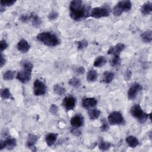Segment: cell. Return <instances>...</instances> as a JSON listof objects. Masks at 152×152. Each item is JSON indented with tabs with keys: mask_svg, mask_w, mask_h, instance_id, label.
Segmentation results:
<instances>
[{
	"mask_svg": "<svg viewBox=\"0 0 152 152\" xmlns=\"http://www.w3.org/2000/svg\"><path fill=\"white\" fill-rule=\"evenodd\" d=\"M58 134L55 133H49L45 137V141L48 146L53 145L56 141Z\"/></svg>",
	"mask_w": 152,
	"mask_h": 152,
	"instance_id": "obj_19",
	"label": "cell"
},
{
	"mask_svg": "<svg viewBox=\"0 0 152 152\" xmlns=\"http://www.w3.org/2000/svg\"><path fill=\"white\" fill-rule=\"evenodd\" d=\"M107 118L109 123L111 125H121L125 123V120L122 113L118 111H114L110 113Z\"/></svg>",
	"mask_w": 152,
	"mask_h": 152,
	"instance_id": "obj_6",
	"label": "cell"
},
{
	"mask_svg": "<svg viewBox=\"0 0 152 152\" xmlns=\"http://www.w3.org/2000/svg\"><path fill=\"white\" fill-rule=\"evenodd\" d=\"M8 47V44L6 42V41L2 40L0 42V50H1V53H2V52L5 50Z\"/></svg>",
	"mask_w": 152,
	"mask_h": 152,
	"instance_id": "obj_39",
	"label": "cell"
},
{
	"mask_svg": "<svg viewBox=\"0 0 152 152\" xmlns=\"http://www.w3.org/2000/svg\"><path fill=\"white\" fill-rule=\"evenodd\" d=\"M141 40L145 43H150L152 40V31L147 30L141 34Z\"/></svg>",
	"mask_w": 152,
	"mask_h": 152,
	"instance_id": "obj_22",
	"label": "cell"
},
{
	"mask_svg": "<svg viewBox=\"0 0 152 152\" xmlns=\"http://www.w3.org/2000/svg\"><path fill=\"white\" fill-rule=\"evenodd\" d=\"M75 72L78 74H83L85 72V69L83 66H79L76 68Z\"/></svg>",
	"mask_w": 152,
	"mask_h": 152,
	"instance_id": "obj_41",
	"label": "cell"
},
{
	"mask_svg": "<svg viewBox=\"0 0 152 152\" xmlns=\"http://www.w3.org/2000/svg\"><path fill=\"white\" fill-rule=\"evenodd\" d=\"M49 111H50V112L52 114L56 115L58 113V107L56 106V104H52L51 105L50 107Z\"/></svg>",
	"mask_w": 152,
	"mask_h": 152,
	"instance_id": "obj_40",
	"label": "cell"
},
{
	"mask_svg": "<svg viewBox=\"0 0 152 152\" xmlns=\"http://www.w3.org/2000/svg\"><path fill=\"white\" fill-rule=\"evenodd\" d=\"M37 39L48 46H55L60 43L59 38L53 33L44 31L37 35Z\"/></svg>",
	"mask_w": 152,
	"mask_h": 152,
	"instance_id": "obj_2",
	"label": "cell"
},
{
	"mask_svg": "<svg viewBox=\"0 0 152 152\" xmlns=\"http://www.w3.org/2000/svg\"><path fill=\"white\" fill-rule=\"evenodd\" d=\"M76 104V99L72 96L65 97L62 103V105L66 111L72 110L74 109Z\"/></svg>",
	"mask_w": 152,
	"mask_h": 152,
	"instance_id": "obj_8",
	"label": "cell"
},
{
	"mask_svg": "<svg viewBox=\"0 0 152 152\" xmlns=\"http://www.w3.org/2000/svg\"><path fill=\"white\" fill-rule=\"evenodd\" d=\"M46 87L45 84L40 80H36L33 84V92L35 96H39L46 93Z\"/></svg>",
	"mask_w": 152,
	"mask_h": 152,
	"instance_id": "obj_7",
	"label": "cell"
},
{
	"mask_svg": "<svg viewBox=\"0 0 152 152\" xmlns=\"http://www.w3.org/2000/svg\"><path fill=\"white\" fill-rule=\"evenodd\" d=\"M84 118L81 115H76L70 120V124L73 127L80 128L84 124Z\"/></svg>",
	"mask_w": 152,
	"mask_h": 152,
	"instance_id": "obj_12",
	"label": "cell"
},
{
	"mask_svg": "<svg viewBox=\"0 0 152 152\" xmlns=\"http://www.w3.org/2000/svg\"><path fill=\"white\" fill-rule=\"evenodd\" d=\"M71 132L72 134H73L74 135H75L76 137H79L81 134V131L78 128H75V127L71 128Z\"/></svg>",
	"mask_w": 152,
	"mask_h": 152,
	"instance_id": "obj_37",
	"label": "cell"
},
{
	"mask_svg": "<svg viewBox=\"0 0 152 152\" xmlns=\"http://www.w3.org/2000/svg\"><path fill=\"white\" fill-rule=\"evenodd\" d=\"M130 113L132 116L135 118L141 124H144L145 122H146L149 115L143 111L138 104H135L131 107Z\"/></svg>",
	"mask_w": 152,
	"mask_h": 152,
	"instance_id": "obj_3",
	"label": "cell"
},
{
	"mask_svg": "<svg viewBox=\"0 0 152 152\" xmlns=\"http://www.w3.org/2000/svg\"><path fill=\"white\" fill-rule=\"evenodd\" d=\"M53 91L57 95L62 96L65 93L66 90L63 87H62L58 84H55L53 86Z\"/></svg>",
	"mask_w": 152,
	"mask_h": 152,
	"instance_id": "obj_27",
	"label": "cell"
},
{
	"mask_svg": "<svg viewBox=\"0 0 152 152\" xmlns=\"http://www.w3.org/2000/svg\"><path fill=\"white\" fill-rule=\"evenodd\" d=\"M126 142L131 148H135L139 144L138 140L134 136L130 135L126 137Z\"/></svg>",
	"mask_w": 152,
	"mask_h": 152,
	"instance_id": "obj_20",
	"label": "cell"
},
{
	"mask_svg": "<svg viewBox=\"0 0 152 152\" xmlns=\"http://www.w3.org/2000/svg\"><path fill=\"white\" fill-rule=\"evenodd\" d=\"M90 7L83 4L80 0H74L69 4V15L75 21H80L88 17Z\"/></svg>",
	"mask_w": 152,
	"mask_h": 152,
	"instance_id": "obj_1",
	"label": "cell"
},
{
	"mask_svg": "<svg viewBox=\"0 0 152 152\" xmlns=\"http://www.w3.org/2000/svg\"><path fill=\"white\" fill-rule=\"evenodd\" d=\"M69 84L75 88H78L81 86V83L78 78L76 77H72L69 80Z\"/></svg>",
	"mask_w": 152,
	"mask_h": 152,
	"instance_id": "obj_30",
	"label": "cell"
},
{
	"mask_svg": "<svg viewBox=\"0 0 152 152\" xmlns=\"http://www.w3.org/2000/svg\"><path fill=\"white\" fill-rule=\"evenodd\" d=\"M4 141L5 144V148L8 150H12L17 145V141L15 138L11 137H7L5 140H4Z\"/></svg>",
	"mask_w": 152,
	"mask_h": 152,
	"instance_id": "obj_17",
	"label": "cell"
},
{
	"mask_svg": "<svg viewBox=\"0 0 152 152\" xmlns=\"http://www.w3.org/2000/svg\"><path fill=\"white\" fill-rule=\"evenodd\" d=\"M38 139H39V137L37 135L33 134H29L27 138V142H26L27 147L30 148L32 151H34L33 148H35L34 145L36 144Z\"/></svg>",
	"mask_w": 152,
	"mask_h": 152,
	"instance_id": "obj_15",
	"label": "cell"
},
{
	"mask_svg": "<svg viewBox=\"0 0 152 152\" xmlns=\"http://www.w3.org/2000/svg\"><path fill=\"white\" fill-rule=\"evenodd\" d=\"M22 66H23V69L28 70L30 71H32V69L33 68V65H32V64H31L30 62H29L28 61H23L22 62Z\"/></svg>",
	"mask_w": 152,
	"mask_h": 152,
	"instance_id": "obj_35",
	"label": "cell"
},
{
	"mask_svg": "<svg viewBox=\"0 0 152 152\" xmlns=\"http://www.w3.org/2000/svg\"><path fill=\"white\" fill-rule=\"evenodd\" d=\"M97 101L93 97H86L83 99L82 106L84 108L88 109L96 106Z\"/></svg>",
	"mask_w": 152,
	"mask_h": 152,
	"instance_id": "obj_13",
	"label": "cell"
},
{
	"mask_svg": "<svg viewBox=\"0 0 152 152\" xmlns=\"http://www.w3.org/2000/svg\"><path fill=\"white\" fill-rule=\"evenodd\" d=\"M140 10L144 15H150L152 11V3L150 1L146 2L141 7Z\"/></svg>",
	"mask_w": 152,
	"mask_h": 152,
	"instance_id": "obj_18",
	"label": "cell"
},
{
	"mask_svg": "<svg viewBox=\"0 0 152 152\" xmlns=\"http://www.w3.org/2000/svg\"><path fill=\"white\" fill-rule=\"evenodd\" d=\"M110 65L113 67H116L121 65V60L119 56H113V57L110 60Z\"/></svg>",
	"mask_w": 152,
	"mask_h": 152,
	"instance_id": "obj_31",
	"label": "cell"
},
{
	"mask_svg": "<svg viewBox=\"0 0 152 152\" xmlns=\"http://www.w3.org/2000/svg\"><path fill=\"white\" fill-rule=\"evenodd\" d=\"M20 21H21L23 23H27L28 21H30V15L27 14H23L20 17Z\"/></svg>",
	"mask_w": 152,
	"mask_h": 152,
	"instance_id": "obj_38",
	"label": "cell"
},
{
	"mask_svg": "<svg viewBox=\"0 0 152 152\" xmlns=\"http://www.w3.org/2000/svg\"><path fill=\"white\" fill-rule=\"evenodd\" d=\"M98 77V74L94 69L90 70L87 74V80L89 82L95 81Z\"/></svg>",
	"mask_w": 152,
	"mask_h": 152,
	"instance_id": "obj_23",
	"label": "cell"
},
{
	"mask_svg": "<svg viewBox=\"0 0 152 152\" xmlns=\"http://www.w3.org/2000/svg\"><path fill=\"white\" fill-rule=\"evenodd\" d=\"M30 21L31 22L32 25L34 27L36 28H39L41 26L42 24V19L35 12H31L30 14Z\"/></svg>",
	"mask_w": 152,
	"mask_h": 152,
	"instance_id": "obj_16",
	"label": "cell"
},
{
	"mask_svg": "<svg viewBox=\"0 0 152 152\" xmlns=\"http://www.w3.org/2000/svg\"><path fill=\"white\" fill-rule=\"evenodd\" d=\"M99 148L102 151H106L110 147V143L107 141H104L103 140H100L99 142Z\"/></svg>",
	"mask_w": 152,
	"mask_h": 152,
	"instance_id": "obj_29",
	"label": "cell"
},
{
	"mask_svg": "<svg viewBox=\"0 0 152 152\" xmlns=\"http://www.w3.org/2000/svg\"><path fill=\"white\" fill-rule=\"evenodd\" d=\"M15 72V71L8 70L3 74V79L6 81H10L13 80L14 78Z\"/></svg>",
	"mask_w": 152,
	"mask_h": 152,
	"instance_id": "obj_28",
	"label": "cell"
},
{
	"mask_svg": "<svg viewBox=\"0 0 152 152\" xmlns=\"http://www.w3.org/2000/svg\"><path fill=\"white\" fill-rule=\"evenodd\" d=\"M131 72L129 70H127L126 73H125V79L127 80L128 79H129V78L131 77Z\"/></svg>",
	"mask_w": 152,
	"mask_h": 152,
	"instance_id": "obj_43",
	"label": "cell"
},
{
	"mask_svg": "<svg viewBox=\"0 0 152 152\" xmlns=\"http://www.w3.org/2000/svg\"><path fill=\"white\" fill-rule=\"evenodd\" d=\"M16 78L22 83H27L31 78V71L23 69L17 73Z\"/></svg>",
	"mask_w": 152,
	"mask_h": 152,
	"instance_id": "obj_10",
	"label": "cell"
},
{
	"mask_svg": "<svg viewBox=\"0 0 152 152\" xmlns=\"http://www.w3.org/2000/svg\"><path fill=\"white\" fill-rule=\"evenodd\" d=\"M131 7L132 4L129 1L125 0L119 1L113 8V15L115 16H119L123 12H127L131 10Z\"/></svg>",
	"mask_w": 152,
	"mask_h": 152,
	"instance_id": "obj_4",
	"label": "cell"
},
{
	"mask_svg": "<svg viewBox=\"0 0 152 152\" xmlns=\"http://www.w3.org/2000/svg\"><path fill=\"white\" fill-rule=\"evenodd\" d=\"M6 63V59L3 56V55L1 53V57H0V66L2 67Z\"/></svg>",
	"mask_w": 152,
	"mask_h": 152,
	"instance_id": "obj_42",
	"label": "cell"
},
{
	"mask_svg": "<svg viewBox=\"0 0 152 152\" xmlns=\"http://www.w3.org/2000/svg\"><path fill=\"white\" fill-rule=\"evenodd\" d=\"M101 122H102V125L100 126L101 131L103 132H106L108 131V129H109V123H108L107 121L104 118H103L101 120Z\"/></svg>",
	"mask_w": 152,
	"mask_h": 152,
	"instance_id": "obj_32",
	"label": "cell"
},
{
	"mask_svg": "<svg viewBox=\"0 0 152 152\" xmlns=\"http://www.w3.org/2000/svg\"><path fill=\"white\" fill-rule=\"evenodd\" d=\"M1 96L3 99H11L14 100V98L10 91L7 88H5L2 90L1 92Z\"/></svg>",
	"mask_w": 152,
	"mask_h": 152,
	"instance_id": "obj_25",
	"label": "cell"
},
{
	"mask_svg": "<svg viewBox=\"0 0 152 152\" xmlns=\"http://www.w3.org/2000/svg\"><path fill=\"white\" fill-rule=\"evenodd\" d=\"M125 45L123 43H118L114 46H111L107 50V54L113 56H119L120 53L124 49Z\"/></svg>",
	"mask_w": 152,
	"mask_h": 152,
	"instance_id": "obj_11",
	"label": "cell"
},
{
	"mask_svg": "<svg viewBox=\"0 0 152 152\" xmlns=\"http://www.w3.org/2000/svg\"><path fill=\"white\" fill-rule=\"evenodd\" d=\"M77 48L80 50L83 49L87 48L88 46V42L85 39L80 40V41L77 42Z\"/></svg>",
	"mask_w": 152,
	"mask_h": 152,
	"instance_id": "obj_33",
	"label": "cell"
},
{
	"mask_svg": "<svg viewBox=\"0 0 152 152\" xmlns=\"http://www.w3.org/2000/svg\"><path fill=\"white\" fill-rule=\"evenodd\" d=\"M59 16L58 13L55 11H52L48 15V18L50 20H55L58 18Z\"/></svg>",
	"mask_w": 152,
	"mask_h": 152,
	"instance_id": "obj_36",
	"label": "cell"
},
{
	"mask_svg": "<svg viewBox=\"0 0 152 152\" xmlns=\"http://www.w3.org/2000/svg\"><path fill=\"white\" fill-rule=\"evenodd\" d=\"M15 3V1L14 0H7L1 1V7L5 8V7H10L14 5Z\"/></svg>",
	"mask_w": 152,
	"mask_h": 152,
	"instance_id": "obj_34",
	"label": "cell"
},
{
	"mask_svg": "<svg viewBox=\"0 0 152 152\" xmlns=\"http://www.w3.org/2000/svg\"><path fill=\"white\" fill-rule=\"evenodd\" d=\"M88 113L90 119L91 120H94V119H97L99 117L101 113V112L97 109H93L89 110Z\"/></svg>",
	"mask_w": 152,
	"mask_h": 152,
	"instance_id": "obj_26",
	"label": "cell"
},
{
	"mask_svg": "<svg viewBox=\"0 0 152 152\" xmlns=\"http://www.w3.org/2000/svg\"><path fill=\"white\" fill-rule=\"evenodd\" d=\"M142 90V87L140 84L138 83H134L128 91V99L130 100H134L136 97L137 93L141 91Z\"/></svg>",
	"mask_w": 152,
	"mask_h": 152,
	"instance_id": "obj_9",
	"label": "cell"
},
{
	"mask_svg": "<svg viewBox=\"0 0 152 152\" xmlns=\"http://www.w3.org/2000/svg\"><path fill=\"white\" fill-rule=\"evenodd\" d=\"M5 148V144H4V140H1L0 141V150H2Z\"/></svg>",
	"mask_w": 152,
	"mask_h": 152,
	"instance_id": "obj_44",
	"label": "cell"
},
{
	"mask_svg": "<svg viewBox=\"0 0 152 152\" xmlns=\"http://www.w3.org/2000/svg\"><path fill=\"white\" fill-rule=\"evenodd\" d=\"M106 63V59L103 56H98L94 61V66L95 67H101Z\"/></svg>",
	"mask_w": 152,
	"mask_h": 152,
	"instance_id": "obj_24",
	"label": "cell"
},
{
	"mask_svg": "<svg viewBox=\"0 0 152 152\" xmlns=\"http://www.w3.org/2000/svg\"><path fill=\"white\" fill-rule=\"evenodd\" d=\"M114 76L115 75L112 72L106 71L103 74L102 81L105 83H110L113 80Z\"/></svg>",
	"mask_w": 152,
	"mask_h": 152,
	"instance_id": "obj_21",
	"label": "cell"
},
{
	"mask_svg": "<svg viewBox=\"0 0 152 152\" xmlns=\"http://www.w3.org/2000/svg\"><path fill=\"white\" fill-rule=\"evenodd\" d=\"M110 8L107 5L96 7L91 10L90 15L93 18H101L107 17L110 15Z\"/></svg>",
	"mask_w": 152,
	"mask_h": 152,
	"instance_id": "obj_5",
	"label": "cell"
},
{
	"mask_svg": "<svg viewBox=\"0 0 152 152\" xmlns=\"http://www.w3.org/2000/svg\"><path fill=\"white\" fill-rule=\"evenodd\" d=\"M17 48L21 53H27L29 50L30 46L27 40L25 39H21L18 42Z\"/></svg>",
	"mask_w": 152,
	"mask_h": 152,
	"instance_id": "obj_14",
	"label": "cell"
}]
</instances>
